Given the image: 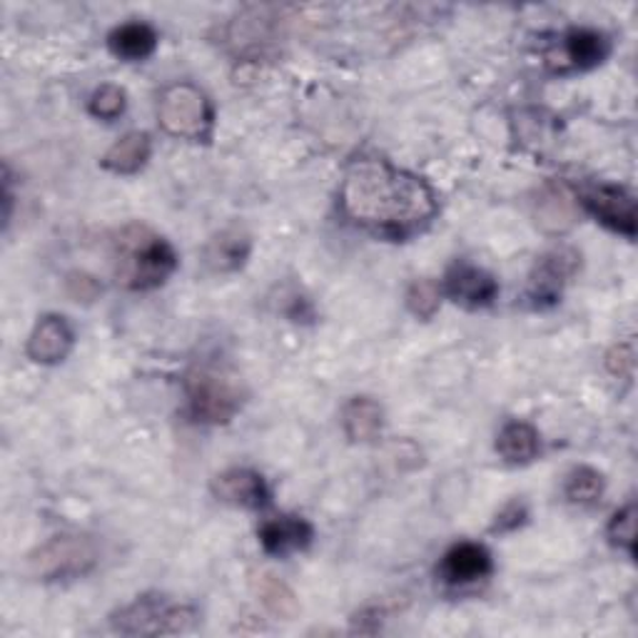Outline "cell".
Instances as JSON below:
<instances>
[{
	"label": "cell",
	"instance_id": "obj_27",
	"mask_svg": "<svg viewBox=\"0 0 638 638\" xmlns=\"http://www.w3.org/2000/svg\"><path fill=\"white\" fill-rule=\"evenodd\" d=\"M524 516H527V509H524L521 504H509L504 509V514L499 516V521H496V531H506V529H516L519 524L524 521Z\"/></svg>",
	"mask_w": 638,
	"mask_h": 638
},
{
	"label": "cell",
	"instance_id": "obj_8",
	"mask_svg": "<svg viewBox=\"0 0 638 638\" xmlns=\"http://www.w3.org/2000/svg\"><path fill=\"white\" fill-rule=\"evenodd\" d=\"M73 346V330L65 317L48 315L35 324L28 340V356L37 364H58L68 356Z\"/></svg>",
	"mask_w": 638,
	"mask_h": 638
},
{
	"label": "cell",
	"instance_id": "obj_18",
	"mask_svg": "<svg viewBox=\"0 0 638 638\" xmlns=\"http://www.w3.org/2000/svg\"><path fill=\"white\" fill-rule=\"evenodd\" d=\"M157 45V35L147 23H125L112 31L110 48L125 61H145L153 55Z\"/></svg>",
	"mask_w": 638,
	"mask_h": 638
},
{
	"label": "cell",
	"instance_id": "obj_19",
	"mask_svg": "<svg viewBox=\"0 0 638 638\" xmlns=\"http://www.w3.org/2000/svg\"><path fill=\"white\" fill-rule=\"evenodd\" d=\"M496 449L506 462L527 464L539 452V431L527 421H512L502 429Z\"/></svg>",
	"mask_w": 638,
	"mask_h": 638
},
{
	"label": "cell",
	"instance_id": "obj_23",
	"mask_svg": "<svg viewBox=\"0 0 638 638\" xmlns=\"http://www.w3.org/2000/svg\"><path fill=\"white\" fill-rule=\"evenodd\" d=\"M608 537L616 547L626 549L628 553H636V506L628 504L626 509L616 512L612 524H608Z\"/></svg>",
	"mask_w": 638,
	"mask_h": 638
},
{
	"label": "cell",
	"instance_id": "obj_7",
	"mask_svg": "<svg viewBox=\"0 0 638 638\" xmlns=\"http://www.w3.org/2000/svg\"><path fill=\"white\" fill-rule=\"evenodd\" d=\"M586 208L594 212V218L602 220L606 228L634 238L636 234V202L624 187L618 185H598L584 197Z\"/></svg>",
	"mask_w": 638,
	"mask_h": 638
},
{
	"label": "cell",
	"instance_id": "obj_22",
	"mask_svg": "<svg viewBox=\"0 0 638 638\" xmlns=\"http://www.w3.org/2000/svg\"><path fill=\"white\" fill-rule=\"evenodd\" d=\"M409 309L421 319L435 317L439 309V302H442V293H439V285L431 283V279H419V283L411 285L409 295H407Z\"/></svg>",
	"mask_w": 638,
	"mask_h": 638
},
{
	"label": "cell",
	"instance_id": "obj_12",
	"mask_svg": "<svg viewBox=\"0 0 638 638\" xmlns=\"http://www.w3.org/2000/svg\"><path fill=\"white\" fill-rule=\"evenodd\" d=\"M492 571L490 551L479 543H457L447 551L442 561V576L449 584H472V581L484 579Z\"/></svg>",
	"mask_w": 638,
	"mask_h": 638
},
{
	"label": "cell",
	"instance_id": "obj_17",
	"mask_svg": "<svg viewBox=\"0 0 638 638\" xmlns=\"http://www.w3.org/2000/svg\"><path fill=\"white\" fill-rule=\"evenodd\" d=\"M250 252V238L245 234V230L240 228H230L220 232L218 238H215L208 252H205V257H208V265L218 272H232L238 270L242 262H245Z\"/></svg>",
	"mask_w": 638,
	"mask_h": 638
},
{
	"label": "cell",
	"instance_id": "obj_21",
	"mask_svg": "<svg viewBox=\"0 0 638 638\" xmlns=\"http://www.w3.org/2000/svg\"><path fill=\"white\" fill-rule=\"evenodd\" d=\"M604 492V476L591 466H579L566 479V496L574 504L596 502Z\"/></svg>",
	"mask_w": 638,
	"mask_h": 638
},
{
	"label": "cell",
	"instance_id": "obj_5",
	"mask_svg": "<svg viewBox=\"0 0 638 638\" xmlns=\"http://www.w3.org/2000/svg\"><path fill=\"white\" fill-rule=\"evenodd\" d=\"M96 561H98L96 541L88 537L63 534V537H53L35 553H31L28 564H31V571L37 579L55 581L88 574V571L96 566Z\"/></svg>",
	"mask_w": 638,
	"mask_h": 638
},
{
	"label": "cell",
	"instance_id": "obj_13",
	"mask_svg": "<svg viewBox=\"0 0 638 638\" xmlns=\"http://www.w3.org/2000/svg\"><path fill=\"white\" fill-rule=\"evenodd\" d=\"M260 541L270 553H289L312 541V527L299 516H279L260 529Z\"/></svg>",
	"mask_w": 638,
	"mask_h": 638
},
{
	"label": "cell",
	"instance_id": "obj_20",
	"mask_svg": "<svg viewBox=\"0 0 638 638\" xmlns=\"http://www.w3.org/2000/svg\"><path fill=\"white\" fill-rule=\"evenodd\" d=\"M564 55L574 68H594L608 55V41L596 31H571L564 37Z\"/></svg>",
	"mask_w": 638,
	"mask_h": 638
},
{
	"label": "cell",
	"instance_id": "obj_10",
	"mask_svg": "<svg viewBox=\"0 0 638 638\" xmlns=\"http://www.w3.org/2000/svg\"><path fill=\"white\" fill-rule=\"evenodd\" d=\"M212 492L218 499L245 506V509H257L267 502V486L252 469H228V472L215 476Z\"/></svg>",
	"mask_w": 638,
	"mask_h": 638
},
{
	"label": "cell",
	"instance_id": "obj_26",
	"mask_svg": "<svg viewBox=\"0 0 638 638\" xmlns=\"http://www.w3.org/2000/svg\"><path fill=\"white\" fill-rule=\"evenodd\" d=\"M608 370H612L616 377H631L634 370V352L628 344L616 346V350L608 354Z\"/></svg>",
	"mask_w": 638,
	"mask_h": 638
},
{
	"label": "cell",
	"instance_id": "obj_9",
	"mask_svg": "<svg viewBox=\"0 0 638 638\" xmlns=\"http://www.w3.org/2000/svg\"><path fill=\"white\" fill-rule=\"evenodd\" d=\"M496 283L490 272L479 270L466 262H459L447 272V293L464 307H484L496 297Z\"/></svg>",
	"mask_w": 638,
	"mask_h": 638
},
{
	"label": "cell",
	"instance_id": "obj_1",
	"mask_svg": "<svg viewBox=\"0 0 638 638\" xmlns=\"http://www.w3.org/2000/svg\"><path fill=\"white\" fill-rule=\"evenodd\" d=\"M342 212L360 228L407 238L437 215V197L421 177L384 157H356L344 170Z\"/></svg>",
	"mask_w": 638,
	"mask_h": 638
},
{
	"label": "cell",
	"instance_id": "obj_6",
	"mask_svg": "<svg viewBox=\"0 0 638 638\" xmlns=\"http://www.w3.org/2000/svg\"><path fill=\"white\" fill-rule=\"evenodd\" d=\"M195 622L190 606H177L163 596H143L116 616V628L128 636H160L187 631Z\"/></svg>",
	"mask_w": 638,
	"mask_h": 638
},
{
	"label": "cell",
	"instance_id": "obj_2",
	"mask_svg": "<svg viewBox=\"0 0 638 638\" xmlns=\"http://www.w3.org/2000/svg\"><path fill=\"white\" fill-rule=\"evenodd\" d=\"M175 252L143 224H130L116 240L118 279L130 289L163 285L175 270Z\"/></svg>",
	"mask_w": 638,
	"mask_h": 638
},
{
	"label": "cell",
	"instance_id": "obj_3",
	"mask_svg": "<svg viewBox=\"0 0 638 638\" xmlns=\"http://www.w3.org/2000/svg\"><path fill=\"white\" fill-rule=\"evenodd\" d=\"M185 394L190 415L208 425H224L242 407V382L215 364L190 370L185 380Z\"/></svg>",
	"mask_w": 638,
	"mask_h": 638
},
{
	"label": "cell",
	"instance_id": "obj_15",
	"mask_svg": "<svg viewBox=\"0 0 638 638\" xmlns=\"http://www.w3.org/2000/svg\"><path fill=\"white\" fill-rule=\"evenodd\" d=\"M537 222L549 232H564L576 222V205L566 187H547L539 195Z\"/></svg>",
	"mask_w": 638,
	"mask_h": 638
},
{
	"label": "cell",
	"instance_id": "obj_14",
	"mask_svg": "<svg viewBox=\"0 0 638 638\" xmlns=\"http://www.w3.org/2000/svg\"><path fill=\"white\" fill-rule=\"evenodd\" d=\"M384 425V411L374 399L354 397L342 411V427L344 435L352 442H372L380 437Z\"/></svg>",
	"mask_w": 638,
	"mask_h": 638
},
{
	"label": "cell",
	"instance_id": "obj_24",
	"mask_svg": "<svg viewBox=\"0 0 638 638\" xmlns=\"http://www.w3.org/2000/svg\"><path fill=\"white\" fill-rule=\"evenodd\" d=\"M125 110V92L118 86H102L90 98V112L100 120H116Z\"/></svg>",
	"mask_w": 638,
	"mask_h": 638
},
{
	"label": "cell",
	"instance_id": "obj_16",
	"mask_svg": "<svg viewBox=\"0 0 638 638\" xmlns=\"http://www.w3.org/2000/svg\"><path fill=\"white\" fill-rule=\"evenodd\" d=\"M147 157L150 138L145 133H128L108 150L106 157H102V167L118 175H133L147 163Z\"/></svg>",
	"mask_w": 638,
	"mask_h": 638
},
{
	"label": "cell",
	"instance_id": "obj_4",
	"mask_svg": "<svg viewBox=\"0 0 638 638\" xmlns=\"http://www.w3.org/2000/svg\"><path fill=\"white\" fill-rule=\"evenodd\" d=\"M157 118L167 133L185 140H208L212 130V108L202 90L190 82H177L163 90Z\"/></svg>",
	"mask_w": 638,
	"mask_h": 638
},
{
	"label": "cell",
	"instance_id": "obj_25",
	"mask_svg": "<svg viewBox=\"0 0 638 638\" xmlns=\"http://www.w3.org/2000/svg\"><path fill=\"white\" fill-rule=\"evenodd\" d=\"M265 579H267L265 588H262L265 604L279 616H293L295 614V598L287 591V586L279 584V581H272V576H265Z\"/></svg>",
	"mask_w": 638,
	"mask_h": 638
},
{
	"label": "cell",
	"instance_id": "obj_11",
	"mask_svg": "<svg viewBox=\"0 0 638 638\" xmlns=\"http://www.w3.org/2000/svg\"><path fill=\"white\" fill-rule=\"evenodd\" d=\"M574 260L576 257L566 250H557L551 252V255L541 257L529 285V295L534 302L537 305L557 302L561 295V285H564V279L571 275V270H574Z\"/></svg>",
	"mask_w": 638,
	"mask_h": 638
}]
</instances>
